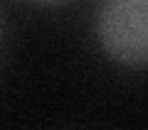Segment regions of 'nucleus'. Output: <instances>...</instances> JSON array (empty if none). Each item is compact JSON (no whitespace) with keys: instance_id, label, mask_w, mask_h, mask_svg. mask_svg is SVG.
<instances>
[{"instance_id":"nucleus-1","label":"nucleus","mask_w":148,"mask_h":130,"mask_svg":"<svg viewBox=\"0 0 148 130\" xmlns=\"http://www.w3.org/2000/svg\"><path fill=\"white\" fill-rule=\"evenodd\" d=\"M99 39L119 62L148 64V0H101Z\"/></svg>"},{"instance_id":"nucleus-2","label":"nucleus","mask_w":148,"mask_h":130,"mask_svg":"<svg viewBox=\"0 0 148 130\" xmlns=\"http://www.w3.org/2000/svg\"><path fill=\"white\" fill-rule=\"evenodd\" d=\"M40 3H59V0H40Z\"/></svg>"}]
</instances>
